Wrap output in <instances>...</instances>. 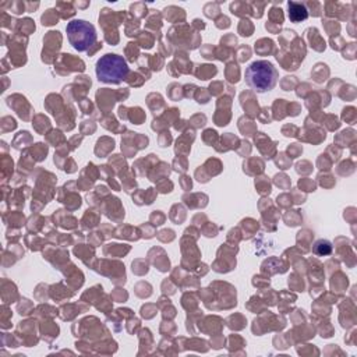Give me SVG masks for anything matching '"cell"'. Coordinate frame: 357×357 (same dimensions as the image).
<instances>
[{"mask_svg": "<svg viewBox=\"0 0 357 357\" xmlns=\"http://www.w3.org/2000/svg\"><path fill=\"white\" fill-rule=\"evenodd\" d=\"M278 70L268 60L252 61L244 73L245 84L255 92H266L275 88L278 82Z\"/></svg>", "mask_w": 357, "mask_h": 357, "instance_id": "1", "label": "cell"}, {"mask_svg": "<svg viewBox=\"0 0 357 357\" xmlns=\"http://www.w3.org/2000/svg\"><path fill=\"white\" fill-rule=\"evenodd\" d=\"M57 21V15L54 10H47L43 15H42V24L43 25H50L54 24Z\"/></svg>", "mask_w": 357, "mask_h": 357, "instance_id": "5", "label": "cell"}, {"mask_svg": "<svg viewBox=\"0 0 357 357\" xmlns=\"http://www.w3.org/2000/svg\"><path fill=\"white\" fill-rule=\"evenodd\" d=\"M70 45L78 52H89L96 43L95 26L85 20H73L66 26Z\"/></svg>", "mask_w": 357, "mask_h": 357, "instance_id": "3", "label": "cell"}, {"mask_svg": "<svg viewBox=\"0 0 357 357\" xmlns=\"http://www.w3.org/2000/svg\"><path fill=\"white\" fill-rule=\"evenodd\" d=\"M289 18L291 22H300L304 21L308 17V10L304 3H297V1H289Z\"/></svg>", "mask_w": 357, "mask_h": 357, "instance_id": "4", "label": "cell"}, {"mask_svg": "<svg viewBox=\"0 0 357 357\" xmlns=\"http://www.w3.org/2000/svg\"><path fill=\"white\" fill-rule=\"evenodd\" d=\"M96 77L105 84H120L128 75V66L123 56L107 53L96 61Z\"/></svg>", "mask_w": 357, "mask_h": 357, "instance_id": "2", "label": "cell"}]
</instances>
